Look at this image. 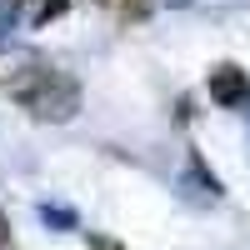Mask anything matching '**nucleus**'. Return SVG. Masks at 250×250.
<instances>
[{"label":"nucleus","mask_w":250,"mask_h":250,"mask_svg":"<svg viewBox=\"0 0 250 250\" xmlns=\"http://www.w3.org/2000/svg\"><path fill=\"white\" fill-rule=\"evenodd\" d=\"M5 95L30 120H45V125H60V120H70L80 110V80L45 65V60H20L5 75Z\"/></svg>","instance_id":"obj_1"},{"label":"nucleus","mask_w":250,"mask_h":250,"mask_svg":"<svg viewBox=\"0 0 250 250\" xmlns=\"http://www.w3.org/2000/svg\"><path fill=\"white\" fill-rule=\"evenodd\" d=\"M210 100H215L220 110L250 105V75H245L240 65H215V70H210Z\"/></svg>","instance_id":"obj_2"},{"label":"nucleus","mask_w":250,"mask_h":250,"mask_svg":"<svg viewBox=\"0 0 250 250\" xmlns=\"http://www.w3.org/2000/svg\"><path fill=\"white\" fill-rule=\"evenodd\" d=\"M95 5H105V10H120L125 20H135V15H145V10H150V0H95Z\"/></svg>","instance_id":"obj_3"},{"label":"nucleus","mask_w":250,"mask_h":250,"mask_svg":"<svg viewBox=\"0 0 250 250\" xmlns=\"http://www.w3.org/2000/svg\"><path fill=\"white\" fill-rule=\"evenodd\" d=\"M65 10H70V0H40V10H35L30 20H35V25H50V20L65 15Z\"/></svg>","instance_id":"obj_4"},{"label":"nucleus","mask_w":250,"mask_h":250,"mask_svg":"<svg viewBox=\"0 0 250 250\" xmlns=\"http://www.w3.org/2000/svg\"><path fill=\"white\" fill-rule=\"evenodd\" d=\"M40 215H45V225H75V215L70 210H55V205H45Z\"/></svg>","instance_id":"obj_5"},{"label":"nucleus","mask_w":250,"mask_h":250,"mask_svg":"<svg viewBox=\"0 0 250 250\" xmlns=\"http://www.w3.org/2000/svg\"><path fill=\"white\" fill-rule=\"evenodd\" d=\"M90 250H120L115 240H90Z\"/></svg>","instance_id":"obj_6"},{"label":"nucleus","mask_w":250,"mask_h":250,"mask_svg":"<svg viewBox=\"0 0 250 250\" xmlns=\"http://www.w3.org/2000/svg\"><path fill=\"white\" fill-rule=\"evenodd\" d=\"M0 245H10V230H5V215H0Z\"/></svg>","instance_id":"obj_7"},{"label":"nucleus","mask_w":250,"mask_h":250,"mask_svg":"<svg viewBox=\"0 0 250 250\" xmlns=\"http://www.w3.org/2000/svg\"><path fill=\"white\" fill-rule=\"evenodd\" d=\"M10 5H15V10H20V5H30V0H10Z\"/></svg>","instance_id":"obj_8"}]
</instances>
